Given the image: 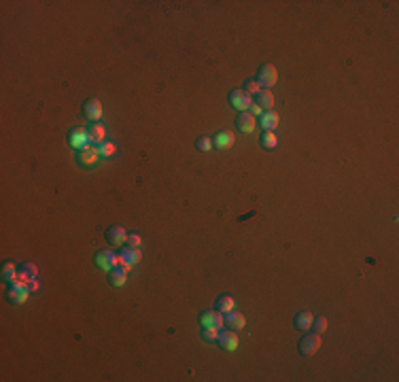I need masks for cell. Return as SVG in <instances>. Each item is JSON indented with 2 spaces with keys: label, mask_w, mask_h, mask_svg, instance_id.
Segmentation results:
<instances>
[{
  "label": "cell",
  "mask_w": 399,
  "mask_h": 382,
  "mask_svg": "<svg viewBox=\"0 0 399 382\" xmlns=\"http://www.w3.org/2000/svg\"><path fill=\"white\" fill-rule=\"evenodd\" d=\"M321 346H323L321 336L312 331V333H308V336H304V338L299 340L297 350H299V355H304V357H312V355H316L318 350H321Z\"/></svg>",
  "instance_id": "obj_1"
},
{
  "label": "cell",
  "mask_w": 399,
  "mask_h": 382,
  "mask_svg": "<svg viewBox=\"0 0 399 382\" xmlns=\"http://www.w3.org/2000/svg\"><path fill=\"white\" fill-rule=\"evenodd\" d=\"M93 261H96V265H98V268H102V270H106V272H110V270L119 268V263H121V255H115L113 251H98V253H96V257H93Z\"/></svg>",
  "instance_id": "obj_2"
},
{
  "label": "cell",
  "mask_w": 399,
  "mask_h": 382,
  "mask_svg": "<svg viewBox=\"0 0 399 382\" xmlns=\"http://www.w3.org/2000/svg\"><path fill=\"white\" fill-rule=\"evenodd\" d=\"M257 81L263 89H270V87H274L276 81H278V70L274 64H261V68L257 72Z\"/></svg>",
  "instance_id": "obj_3"
},
{
  "label": "cell",
  "mask_w": 399,
  "mask_h": 382,
  "mask_svg": "<svg viewBox=\"0 0 399 382\" xmlns=\"http://www.w3.org/2000/svg\"><path fill=\"white\" fill-rule=\"evenodd\" d=\"M227 100H230V106L236 108V110H240V113H244V110L251 108V104L255 102L253 100V96L244 93L242 89H234L230 96H227Z\"/></svg>",
  "instance_id": "obj_4"
},
{
  "label": "cell",
  "mask_w": 399,
  "mask_h": 382,
  "mask_svg": "<svg viewBox=\"0 0 399 382\" xmlns=\"http://www.w3.org/2000/svg\"><path fill=\"white\" fill-rule=\"evenodd\" d=\"M68 142H70L72 149L83 151L85 147L91 145V142H89V132L85 130V127H74V130L68 134Z\"/></svg>",
  "instance_id": "obj_5"
},
{
  "label": "cell",
  "mask_w": 399,
  "mask_h": 382,
  "mask_svg": "<svg viewBox=\"0 0 399 382\" xmlns=\"http://www.w3.org/2000/svg\"><path fill=\"white\" fill-rule=\"evenodd\" d=\"M217 342L223 350H230V353H234V350L238 348V344H240V340H238V336H236V329H219Z\"/></svg>",
  "instance_id": "obj_6"
},
{
  "label": "cell",
  "mask_w": 399,
  "mask_h": 382,
  "mask_svg": "<svg viewBox=\"0 0 399 382\" xmlns=\"http://www.w3.org/2000/svg\"><path fill=\"white\" fill-rule=\"evenodd\" d=\"M200 325L221 329L223 325H225V314H221L219 310H206V312L200 314Z\"/></svg>",
  "instance_id": "obj_7"
},
{
  "label": "cell",
  "mask_w": 399,
  "mask_h": 382,
  "mask_svg": "<svg viewBox=\"0 0 399 382\" xmlns=\"http://www.w3.org/2000/svg\"><path fill=\"white\" fill-rule=\"evenodd\" d=\"M127 236H130V234L125 232L123 225H110L106 230V242L113 244V246H123L127 242Z\"/></svg>",
  "instance_id": "obj_8"
},
{
  "label": "cell",
  "mask_w": 399,
  "mask_h": 382,
  "mask_svg": "<svg viewBox=\"0 0 399 382\" xmlns=\"http://www.w3.org/2000/svg\"><path fill=\"white\" fill-rule=\"evenodd\" d=\"M83 113H85V117H87L89 121L98 123V121L102 119V102H100L98 98H89V100H85Z\"/></svg>",
  "instance_id": "obj_9"
},
{
  "label": "cell",
  "mask_w": 399,
  "mask_h": 382,
  "mask_svg": "<svg viewBox=\"0 0 399 382\" xmlns=\"http://www.w3.org/2000/svg\"><path fill=\"white\" fill-rule=\"evenodd\" d=\"M236 127L240 130L242 134H251L255 127H257V117L255 115H251L249 110H244V113H240L238 115V119H236Z\"/></svg>",
  "instance_id": "obj_10"
},
{
  "label": "cell",
  "mask_w": 399,
  "mask_h": 382,
  "mask_svg": "<svg viewBox=\"0 0 399 382\" xmlns=\"http://www.w3.org/2000/svg\"><path fill=\"white\" fill-rule=\"evenodd\" d=\"M98 157H102V155H100V149L96 145H89L83 151H79V162H81L83 166H93L96 162H98Z\"/></svg>",
  "instance_id": "obj_11"
},
{
  "label": "cell",
  "mask_w": 399,
  "mask_h": 382,
  "mask_svg": "<svg viewBox=\"0 0 399 382\" xmlns=\"http://www.w3.org/2000/svg\"><path fill=\"white\" fill-rule=\"evenodd\" d=\"M278 123H280V117H278L276 110H263V115L257 121V125H261L263 130H270V132H274Z\"/></svg>",
  "instance_id": "obj_12"
},
{
  "label": "cell",
  "mask_w": 399,
  "mask_h": 382,
  "mask_svg": "<svg viewBox=\"0 0 399 382\" xmlns=\"http://www.w3.org/2000/svg\"><path fill=\"white\" fill-rule=\"evenodd\" d=\"M28 295H30V289L28 286H20V284H11L9 286V301L11 304H24V301L28 299Z\"/></svg>",
  "instance_id": "obj_13"
},
{
  "label": "cell",
  "mask_w": 399,
  "mask_h": 382,
  "mask_svg": "<svg viewBox=\"0 0 399 382\" xmlns=\"http://www.w3.org/2000/svg\"><path fill=\"white\" fill-rule=\"evenodd\" d=\"M142 259V253L140 249H132V246H127L121 251V263L127 265V268H132V265H138Z\"/></svg>",
  "instance_id": "obj_14"
},
{
  "label": "cell",
  "mask_w": 399,
  "mask_h": 382,
  "mask_svg": "<svg viewBox=\"0 0 399 382\" xmlns=\"http://www.w3.org/2000/svg\"><path fill=\"white\" fill-rule=\"evenodd\" d=\"M312 321H314V314H312L310 310H301V312L295 314L293 325H295V329H299V331H308V329L312 327Z\"/></svg>",
  "instance_id": "obj_15"
},
{
  "label": "cell",
  "mask_w": 399,
  "mask_h": 382,
  "mask_svg": "<svg viewBox=\"0 0 399 382\" xmlns=\"http://www.w3.org/2000/svg\"><path fill=\"white\" fill-rule=\"evenodd\" d=\"M130 270H132V268H127V265L110 270V272H108V280H110V284H113V286H123V284L127 282V272H130Z\"/></svg>",
  "instance_id": "obj_16"
},
{
  "label": "cell",
  "mask_w": 399,
  "mask_h": 382,
  "mask_svg": "<svg viewBox=\"0 0 399 382\" xmlns=\"http://www.w3.org/2000/svg\"><path fill=\"white\" fill-rule=\"evenodd\" d=\"M225 325H227V327H232V329H244L246 318H244V314H242V312L232 310V312H227V314H225Z\"/></svg>",
  "instance_id": "obj_17"
},
{
  "label": "cell",
  "mask_w": 399,
  "mask_h": 382,
  "mask_svg": "<svg viewBox=\"0 0 399 382\" xmlns=\"http://www.w3.org/2000/svg\"><path fill=\"white\" fill-rule=\"evenodd\" d=\"M255 104H259L263 110H272L274 106V93L270 89H261L257 96H255Z\"/></svg>",
  "instance_id": "obj_18"
},
{
  "label": "cell",
  "mask_w": 399,
  "mask_h": 382,
  "mask_svg": "<svg viewBox=\"0 0 399 382\" xmlns=\"http://www.w3.org/2000/svg\"><path fill=\"white\" fill-rule=\"evenodd\" d=\"M217 310H219L221 314H227V312L236 310V299H234L232 295H227V293L219 295V297H217Z\"/></svg>",
  "instance_id": "obj_19"
},
{
  "label": "cell",
  "mask_w": 399,
  "mask_h": 382,
  "mask_svg": "<svg viewBox=\"0 0 399 382\" xmlns=\"http://www.w3.org/2000/svg\"><path fill=\"white\" fill-rule=\"evenodd\" d=\"M87 132H89V142H91V145L98 147L100 142H104L106 130H104V125H102V123H91V127H89Z\"/></svg>",
  "instance_id": "obj_20"
},
{
  "label": "cell",
  "mask_w": 399,
  "mask_h": 382,
  "mask_svg": "<svg viewBox=\"0 0 399 382\" xmlns=\"http://www.w3.org/2000/svg\"><path fill=\"white\" fill-rule=\"evenodd\" d=\"M234 134L232 132H227V130H223V132H219L215 138H213V145H217V149H230L232 145H234Z\"/></svg>",
  "instance_id": "obj_21"
},
{
  "label": "cell",
  "mask_w": 399,
  "mask_h": 382,
  "mask_svg": "<svg viewBox=\"0 0 399 382\" xmlns=\"http://www.w3.org/2000/svg\"><path fill=\"white\" fill-rule=\"evenodd\" d=\"M261 147L263 149H276L278 147V138H276V134L274 132H270V130H263V134H261Z\"/></svg>",
  "instance_id": "obj_22"
},
{
  "label": "cell",
  "mask_w": 399,
  "mask_h": 382,
  "mask_svg": "<svg viewBox=\"0 0 399 382\" xmlns=\"http://www.w3.org/2000/svg\"><path fill=\"white\" fill-rule=\"evenodd\" d=\"M261 89H263V87L259 85L257 79H246V81H244V87H242V91L249 93V96H253V98H255V96H257Z\"/></svg>",
  "instance_id": "obj_23"
},
{
  "label": "cell",
  "mask_w": 399,
  "mask_h": 382,
  "mask_svg": "<svg viewBox=\"0 0 399 382\" xmlns=\"http://www.w3.org/2000/svg\"><path fill=\"white\" fill-rule=\"evenodd\" d=\"M17 272H20V268L15 265V263H11V261H7V263L3 265V278L9 280V282H11L15 276H17Z\"/></svg>",
  "instance_id": "obj_24"
},
{
  "label": "cell",
  "mask_w": 399,
  "mask_h": 382,
  "mask_svg": "<svg viewBox=\"0 0 399 382\" xmlns=\"http://www.w3.org/2000/svg\"><path fill=\"white\" fill-rule=\"evenodd\" d=\"M98 149H100V155H102V157H110V155H115V153H117L115 142H110V140H104V142H100V145H98Z\"/></svg>",
  "instance_id": "obj_25"
},
{
  "label": "cell",
  "mask_w": 399,
  "mask_h": 382,
  "mask_svg": "<svg viewBox=\"0 0 399 382\" xmlns=\"http://www.w3.org/2000/svg\"><path fill=\"white\" fill-rule=\"evenodd\" d=\"M314 333H318V336H321V333H325L327 331V318L325 316H314V321H312V327H310Z\"/></svg>",
  "instance_id": "obj_26"
},
{
  "label": "cell",
  "mask_w": 399,
  "mask_h": 382,
  "mask_svg": "<svg viewBox=\"0 0 399 382\" xmlns=\"http://www.w3.org/2000/svg\"><path fill=\"white\" fill-rule=\"evenodd\" d=\"M20 272L32 280V278H36V276H39V268H36L34 263H28V261H26V263H22V265H20Z\"/></svg>",
  "instance_id": "obj_27"
},
{
  "label": "cell",
  "mask_w": 399,
  "mask_h": 382,
  "mask_svg": "<svg viewBox=\"0 0 399 382\" xmlns=\"http://www.w3.org/2000/svg\"><path fill=\"white\" fill-rule=\"evenodd\" d=\"M213 147H215V145H213V138H208V136H200V138L196 140V149H198V151L208 153Z\"/></svg>",
  "instance_id": "obj_28"
},
{
  "label": "cell",
  "mask_w": 399,
  "mask_h": 382,
  "mask_svg": "<svg viewBox=\"0 0 399 382\" xmlns=\"http://www.w3.org/2000/svg\"><path fill=\"white\" fill-rule=\"evenodd\" d=\"M219 338V329L217 327H204L202 329V340L204 342H217Z\"/></svg>",
  "instance_id": "obj_29"
},
{
  "label": "cell",
  "mask_w": 399,
  "mask_h": 382,
  "mask_svg": "<svg viewBox=\"0 0 399 382\" xmlns=\"http://www.w3.org/2000/svg\"><path fill=\"white\" fill-rule=\"evenodd\" d=\"M140 244H142V236L140 234H130V236H127V246L138 249Z\"/></svg>",
  "instance_id": "obj_30"
},
{
  "label": "cell",
  "mask_w": 399,
  "mask_h": 382,
  "mask_svg": "<svg viewBox=\"0 0 399 382\" xmlns=\"http://www.w3.org/2000/svg\"><path fill=\"white\" fill-rule=\"evenodd\" d=\"M249 113H251V115H255V117H261V115H263V108H261L259 104H255V102H253V104H251V108H249Z\"/></svg>",
  "instance_id": "obj_31"
},
{
  "label": "cell",
  "mask_w": 399,
  "mask_h": 382,
  "mask_svg": "<svg viewBox=\"0 0 399 382\" xmlns=\"http://www.w3.org/2000/svg\"><path fill=\"white\" fill-rule=\"evenodd\" d=\"M39 286H41V284H39V280H36V278H32V280H30V284H28V289H30V293H34V291H39Z\"/></svg>",
  "instance_id": "obj_32"
}]
</instances>
